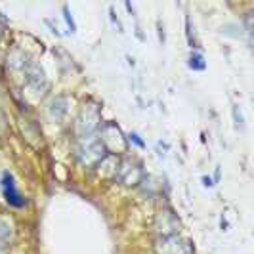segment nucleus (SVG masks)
Here are the masks:
<instances>
[{"mask_svg": "<svg viewBox=\"0 0 254 254\" xmlns=\"http://www.w3.org/2000/svg\"><path fill=\"white\" fill-rule=\"evenodd\" d=\"M73 155L82 166H98L105 159V147L98 134H92L86 138H78L73 145Z\"/></svg>", "mask_w": 254, "mask_h": 254, "instance_id": "f257e3e1", "label": "nucleus"}, {"mask_svg": "<svg viewBox=\"0 0 254 254\" xmlns=\"http://www.w3.org/2000/svg\"><path fill=\"white\" fill-rule=\"evenodd\" d=\"M100 125H102V115H100L98 103H94V102L84 103L82 109H80V113H78V117H76L75 127H73L75 140L96 134V130L100 128Z\"/></svg>", "mask_w": 254, "mask_h": 254, "instance_id": "f03ea898", "label": "nucleus"}, {"mask_svg": "<svg viewBox=\"0 0 254 254\" xmlns=\"http://www.w3.org/2000/svg\"><path fill=\"white\" fill-rule=\"evenodd\" d=\"M100 140H102L103 147H105V151L109 153V155H117V153L127 151L128 147V140L125 138L123 130L117 127L115 123H105L103 125Z\"/></svg>", "mask_w": 254, "mask_h": 254, "instance_id": "7ed1b4c3", "label": "nucleus"}, {"mask_svg": "<svg viewBox=\"0 0 254 254\" xmlns=\"http://www.w3.org/2000/svg\"><path fill=\"white\" fill-rule=\"evenodd\" d=\"M155 254H193V247L180 235H166L155 241Z\"/></svg>", "mask_w": 254, "mask_h": 254, "instance_id": "20e7f679", "label": "nucleus"}, {"mask_svg": "<svg viewBox=\"0 0 254 254\" xmlns=\"http://www.w3.org/2000/svg\"><path fill=\"white\" fill-rule=\"evenodd\" d=\"M0 188H2V195H4V201L13 206V208H21L27 204V199L19 193L17 186H15V178H13L12 172H2V178H0Z\"/></svg>", "mask_w": 254, "mask_h": 254, "instance_id": "39448f33", "label": "nucleus"}, {"mask_svg": "<svg viewBox=\"0 0 254 254\" xmlns=\"http://www.w3.org/2000/svg\"><path fill=\"white\" fill-rule=\"evenodd\" d=\"M115 180H119L123 186L134 188V186H138L143 180V170L134 161H123V163H119V170H117Z\"/></svg>", "mask_w": 254, "mask_h": 254, "instance_id": "423d86ee", "label": "nucleus"}, {"mask_svg": "<svg viewBox=\"0 0 254 254\" xmlns=\"http://www.w3.org/2000/svg\"><path fill=\"white\" fill-rule=\"evenodd\" d=\"M180 220L172 210H161L155 218V231L159 233V237L166 235H178Z\"/></svg>", "mask_w": 254, "mask_h": 254, "instance_id": "0eeeda50", "label": "nucleus"}, {"mask_svg": "<svg viewBox=\"0 0 254 254\" xmlns=\"http://www.w3.org/2000/svg\"><path fill=\"white\" fill-rule=\"evenodd\" d=\"M188 65H190L191 71H204L206 69V64H204V58L201 52H191L190 60H188Z\"/></svg>", "mask_w": 254, "mask_h": 254, "instance_id": "6e6552de", "label": "nucleus"}, {"mask_svg": "<svg viewBox=\"0 0 254 254\" xmlns=\"http://www.w3.org/2000/svg\"><path fill=\"white\" fill-rule=\"evenodd\" d=\"M62 12H64L65 23H67V27H69V33H75L76 23H75V19H73V15H71V12H69V6H64V8H62Z\"/></svg>", "mask_w": 254, "mask_h": 254, "instance_id": "1a4fd4ad", "label": "nucleus"}, {"mask_svg": "<svg viewBox=\"0 0 254 254\" xmlns=\"http://www.w3.org/2000/svg\"><path fill=\"white\" fill-rule=\"evenodd\" d=\"M10 235H12V228L4 220H0V243H4Z\"/></svg>", "mask_w": 254, "mask_h": 254, "instance_id": "9d476101", "label": "nucleus"}, {"mask_svg": "<svg viewBox=\"0 0 254 254\" xmlns=\"http://www.w3.org/2000/svg\"><path fill=\"white\" fill-rule=\"evenodd\" d=\"M128 141H130V143H134V145H138L140 149L145 147V141L141 140V136L138 134V132H130V134H128Z\"/></svg>", "mask_w": 254, "mask_h": 254, "instance_id": "9b49d317", "label": "nucleus"}, {"mask_svg": "<svg viewBox=\"0 0 254 254\" xmlns=\"http://www.w3.org/2000/svg\"><path fill=\"white\" fill-rule=\"evenodd\" d=\"M233 119H235V123H237V128H243V115H241V111H237V105L233 107Z\"/></svg>", "mask_w": 254, "mask_h": 254, "instance_id": "f8f14e48", "label": "nucleus"}, {"mask_svg": "<svg viewBox=\"0 0 254 254\" xmlns=\"http://www.w3.org/2000/svg\"><path fill=\"white\" fill-rule=\"evenodd\" d=\"M203 186L204 188H212L214 184H212V178L210 176H203Z\"/></svg>", "mask_w": 254, "mask_h": 254, "instance_id": "ddd939ff", "label": "nucleus"}, {"mask_svg": "<svg viewBox=\"0 0 254 254\" xmlns=\"http://www.w3.org/2000/svg\"><path fill=\"white\" fill-rule=\"evenodd\" d=\"M4 123H6V121H4V113L0 111V132L4 130Z\"/></svg>", "mask_w": 254, "mask_h": 254, "instance_id": "4468645a", "label": "nucleus"}, {"mask_svg": "<svg viewBox=\"0 0 254 254\" xmlns=\"http://www.w3.org/2000/svg\"><path fill=\"white\" fill-rule=\"evenodd\" d=\"M0 254H6V251H4V247L0 245Z\"/></svg>", "mask_w": 254, "mask_h": 254, "instance_id": "2eb2a0df", "label": "nucleus"}]
</instances>
